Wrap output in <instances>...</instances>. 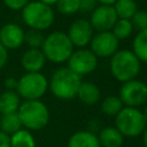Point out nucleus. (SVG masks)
<instances>
[{
	"label": "nucleus",
	"mask_w": 147,
	"mask_h": 147,
	"mask_svg": "<svg viewBox=\"0 0 147 147\" xmlns=\"http://www.w3.org/2000/svg\"><path fill=\"white\" fill-rule=\"evenodd\" d=\"M17 114L22 126L26 130H41L48 124L49 121L48 108L40 100H28L21 102Z\"/></svg>",
	"instance_id": "nucleus-1"
},
{
	"label": "nucleus",
	"mask_w": 147,
	"mask_h": 147,
	"mask_svg": "<svg viewBox=\"0 0 147 147\" xmlns=\"http://www.w3.org/2000/svg\"><path fill=\"white\" fill-rule=\"evenodd\" d=\"M80 83V76L72 72L68 67L59 68L51 77L49 88L53 95L57 99L71 100L77 95Z\"/></svg>",
	"instance_id": "nucleus-2"
},
{
	"label": "nucleus",
	"mask_w": 147,
	"mask_h": 147,
	"mask_svg": "<svg viewBox=\"0 0 147 147\" xmlns=\"http://www.w3.org/2000/svg\"><path fill=\"white\" fill-rule=\"evenodd\" d=\"M41 51L46 60L53 63H62L64 61H68V59L72 54L74 45L67 33L62 31H55L45 37Z\"/></svg>",
	"instance_id": "nucleus-3"
},
{
	"label": "nucleus",
	"mask_w": 147,
	"mask_h": 147,
	"mask_svg": "<svg viewBox=\"0 0 147 147\" xmlns=\"http://www.w3.org/2000/svg\"><path fill=\"white\" fill-rule=\"evenodd\" d=\"M111 75L122 83L134 79L140 71V61L127 49L117 51L110 59Z\"/></svg>",
	"instance_id": "nucleus-4"
},
{
	"label": "nucleus",
	"mask_w": 147,
	"mask_h": 147,
	"mask_svg": "<svg viewBox=\"0 0 147 147\" xmlns=\"http://www.w3.org/2000/svg\"><path fill=\"white\" fill-rule=\"evenodd\" d=\"M54 11L51 6L40 1H30L22 9L23 22L33 30L44 31L54 22Z\"/></svg>",
	"instance_id": "nucleus-5"
},
{
	"label": "nucleus",
	"mask_w": 147,
	"mask_h": 147,
	"mask_svg": "<svg viewBox=\"0 0 147 147\" xmlns=\"http://www.w3.org/2000/svg\"><path fill=\"white\" fill-rule=\"evenodd\" d=\"M116 129L124 137H137L142 134L147 122L142 111L134 107H123L115 118Z\"/></svg>",
	"instance_id": "nucleus-6"
},
{
	"label": "nucleus",
	"mask_w": 147,
	"mask_h": 147,
	"mask_svg": "<svg viewBox=\"0 0 147 147\" xmlns=\"http://www.w3.org/2000/svg\"><path fill=\"white\" fill-rule=\"evenodd\" d=\"M47 88L48 82L41 72H26L17 79L16 93L24 101L39 100Z\"/></svg>",
	"instance_id": "nucleus-7"
},
{
	"label": "nucleus",
	"mask_w": 147,
	"mask_h": 147,
	"mask_svg": "<svg viewBox=\"0 0 147 147\" xmlns=\"http://www.w3.org/2000/svg\"><path fill=\"white\" fill-rule=\"evenodd\" d=\"M118 98L126 107L137 108L147 102V85L137 79L125 82L119 90Z\"/></svg>",
	"instance_id": "nucleus-8"
},
{
	"label": "nucleus",
	"mask_w": 147,
	"mask_h": 147,
	"mask_svg": "<svg viewBox=\"0 0 147 147\" xmlns=\"http://www.w3.org/2000/svg\"><path fill=\"white\" fill-rule=\"evenodd\" d=\"M98 65V57L91 49L79 48L74 51L68 59V68L78 76H84L93 72Z\"/></svg>",
	"instance_id": "nucleus-9"
},
{
	"label": "nucleus",
	"mask_w": 147,
	"mask_h": 147,
	"mask_svg": "<svg viewBox=\"0 0 147 147\" xmlns=\"http://www.w3.org/2000/svg\"><path fill=\"white\" fill-rule=\"evenodd\" d=\"M91 51L98 57H109L118 51L119 40L110 31L99 32L91 40Z\"/></svg>",
	"instance_id": "nucleus-10"
},
{
	"label": "nucleus",
	"mask_w": 147,
	"mask_h": 147,
	"mask_svg": "<svg viewBox=\"0 0 147 147\" xmlns=\"http://www.w3.org/2000/svg\"><path fill=\"white\" fill-rule=\"evenodd\" d=\"M117 20L118 17L113 6L101 5L99 7H95V9L92 11L90 23L93 30H96L99 32H105V31H110L115 25V23L117 22Z\"/></svg>",
	"instance_id": "nucleus-11"
},
{
	"label": "nucleus",
	"mask_w": 147,
	"mask_h": 147,
	"mask_svg": "<svg viewBox=\"0 0 147 147\" xmlns=\"http://www.w3.org/2000/svg\"><path fill=\"white\" fill-rule=\"evenodd\" d=\"M93 31L94 30H93L90 21L79 18V20H76L70 25L69 31H68V37L74 46L84 47L91 42V40L94 36Z\"/></svg>",
	"instance_id": "nucleus-12"
},
{
	"label": "nucleus",
	"mask_w": 147,
	"mask_h": 147,
	"mask_svg": "<svg viewBox=\"0 0 147 147\" xmlns=\"http://www.w3.org/2000/svg\"><path fill=\"white\" fill-rule=\"evenodd\" d=\"M24 30L15 23H7L0 29V44L8 49H16L24 42Z\"/></svg>",
	"instance_id": "nucleus-13"
},
{
	"label": "nucleus",
	"mask_w": 147,
	"mask_h": 147,
	"mask_svg": "<svg viewBox=\"0 0 147 147\" xmlns=\"http://www.w3.org/2000/svg\"><path fill=\"white\" fill-rule=\"evenodd\" d=\"M45 63L46 57L40 48H29L21 57V64L26 72H40Z\"/></svg>",
	"instance_id": "nucleus-14"
},
{
	"label": "nucleus",
	"mask_w": 147,
	"mask_h": 147,
	"mask_svg": "<svg viewBox=\"0 0 147 147\" xmlns=\"http://www.w3.org/2000/svg\"><path fill=\"white\" fill-rule=\"evenodd\" d=\"M76 96L85 105H95L100 100L101 93L99 87L94 83L82 82L78 87Z\"/></svg>",
	"instance_id": "nucleus-15"
},
{
	"label": "nucleus",
	"mask_w": 147,
	"mask_h": 147,
	"mask_svg": "<svg viewBox=\"0 0 147 147\" xmlns=\"http://www.w3.org/2000/svg\"><path fill=\"white\" fill-rule=\"evenodd\" d=\"M68 147H101L98 136L91 131H78L68 141Z\"/></svg>",
	"instance_id": "nucleus-16"
},
{
	"label": "nucleus",
	"mask_w": 147,
	"mask_h": 147,
	"mask_svg": "<svg viewBox=\"0 0 147 147\" xmlns=\"http://www.w3.org/2000/svg\"><path fill=\"white\" fill-rule=\"evenodd\" d=\"M21 105V98L16 91L6 90L0 94V113L1 115L16 113Z\"/></svg>",
	"instance_id": "nucleus-17"
},
{
	"label": "nucleus",
	"mask_w": 147,
	"mask_h": 147,
	"mask_svg": "<svg viewBox=\"0 0 147 147\" xmlns=\"http://www.w3.org/2000/svg\"><path fill=\"white\" fill-rule=\"evenodd\" d=\"M100 146L103 147H121L123 145L124 137L116 127H105L99 132L98 136Z\"/></svg>",
	"instance_id": "nucleus-18"
},
{
	"label": "nucleus",
	"mask_w": 147,
	"mask_h": 147,
	"mask_svg": "<svg viewBox=\"0 0 147 147\" xmlns=\"http://www.w3.org/2000/svg\"><path fill=\"white\" fill-rule=\"evenodd\" d=\"M22 129V123L18 117L17 111L11 114L2 115L0 118V131L7 133L8 136H11L13 133L17 132Z\"/></svg>",
	"instance_id": "nucleus-19"
},
{
	"label": "nucleus",
	"mask_w": 147,
	"mask_h": 147,
	"mask_svg": "<svg viewBox=\"0 0 147 147\" xmlns=\"http://www.w3.org/2000/svg\"><path fill=\"white\" fill-rule=\"evenodd\" d=\"M132 52L140 62L147 63V29L138 32L133 39Z\"/></svg>",
	"instance_id": "nucleus-20"
},
{
	"label": "nucleus",
	"mask_w": 147,
	"mask_h": 147,
	"mask_svg": "<svg viewBox=\"0 0 147 147\" xmlns=\"http://www.w3.org/2000/svg\"><path fill=\"white\" fill-rule=\"evenodd\" d=\"M11 147H36V140L32 133L26 129H21L10 136Z\"/></svg>",
	"instance_id": "nucleus-21"
},
{
	"label": "nucleus",
	"mask_w": 147,
	"mask_h": 147,
	"mask_svg": "<svg viewBox=\"0 0 147 147\" xmlns=\"http://www.w3.org/2000/svg\"><path fill=\"white\" fill-rule=\"evenodd\" d=\"M113 7L116 11L117 17L122 20H131V17L138 10L134 0H117Z\"/></svg>",
	"instance_id": "nucleus-22"
},
{
	"label": "nucleus",
	"mask_w": 147,
	"mask_h": 147,
	"mask_svg": "<svg viewBox=\"0 0 147 147\" xmlns=\"http://www.w3.org/2000/svg\"><path fill=\"white\" fill-rule=\"evenodd\" d=\"M123 106L124 105L122 103V101L118 96L109 95L103 99V101L101 103V110L103 111V114H106L108 116H116L123 109Z\"/></svg>",
	"instance_id": "nucleus-23"
},
{
	"label": "nucleus",
	"mask_w": 147,
	"mask_h": 147,
	"mask_svg": "<svg viewBox=\"0 0 147 147\" xmlns=\"http://www.w3.org/2000/svg\"><path fill=\"white\" fill-rule=\"evenodd\" d=\"M111 30H113V31H111L113 34H114L118 40H122V39L129 38V37L132 34V32H133V26H132L130 20H122V18H118Z\"/></svg>",
	"instance_id": "nucleus-24"
},
{
	"label": "nucleus",
	"mask_w": 147,
	"mask_h": 147,
	"mask_svg": "<svg viewBox=\"0 0 147 147\" xmlns=\"http://www.w3.org/2000/svg\"><path fill=\"white\" fill-rule=\"evenodd\" d=\"M45 40V36L39 30L30 29L24 32V42L30 48H40Z\"/></svg>",
	"instance_id": "nucleus-25"
},
{
	"label": "nucleus",
	"mask_w": 147,
	"mask_h": 147,
	"mask_svg": "<svg viewBox=\"0 0 147 147\" xmlns=\"http://www.w3.org/2000/svg\"><path fill=\"white\" fill-rule=\"evenodd\" d=\"M79 2L80 0H57L56 8L63 15H72L79 11Z\"/></svg>",
	"instance_id": "nucleus-26"
},
{
	"label": "nucleus",
	"mask_w": 147,
	"mask_h": 147,
	"mask_svg": "<svg viewBox=\"0 0 147 147\" xmlns=\"http://www.w3.org/2000/svg\"><path fill=\"white\" fill-rule=\"evenodd\" d=\"M130 21L133 26V30H137L138 32L146 30L147 29V11L137 10Z\"/></svg>",
	"instance_id": "nucleus-27"
},
{
	"label": "nucleus",
	"mask_w": 147,
	"mask_h": 147,
	"mask_svg": "<svg viewBox=\"0 0 147 147\" xmlns=\"http://www.w3.org/2000/svg\"><path fill=\"white\" fill-rule=\"evenodd\" d=\"M6 7L11 10H22L31 0H2Z\"/></svg>",
	"instance_id": "nucleus-28"
},
{
	"label": "nucleus",
	"mask_w": 147,
	"mask_h": 147,
	"mask_svg": "<svg viewBox=\"0 0 147 147\" xmlns=\"http://www.w3.org/2000/svg\"><path fill=\"white\" fill-rule=\"evenodd\" d=\"M98 1L96 0H80L79 2V10L84 13H90L93 11L96 7Z\"/></svg>",
	"instance_id": "nucleus-29"
},
{
	"label": "nucleus",
	"mask_w": 147,
	"mask_h": 147,
	"mask_svg": "<svg viewBox=\"0 0 147 147\" xmlns=\"http://www.w3.org/2000/svg\"><path fill=\"white\" fill-rule=\"evenodd\" d=\"M7 61H8V51L0 44V69L5 67Z\"/></svg>",
	"instance_id": "nucleus-30"
},
{
	"label": "nucleus",
	"mask_w": 147,
	"mask_h": 147,
	"mask_svg": "<svg viewBox=\"0 0 147 147\" xmlns=\"http://www.w3.org/2000/svg\"><path fill=\"white\" fill-rule=\"evenodd\" d=\"M0 147H11L10 146V136L0 131Z\"/></svg>",
	"instance_id": "nucleus-31"
},
{
	"label": "nucleus",
	"mask_w": 147,
	"mask_h": 147,
	"mask_svg": "<svg viewBox=\"0 0 147 147\" xmlns=\"http://www.w3.org/2000/svg\"><path fill=\"white\" fill-rule=\"evenodd\" d=\"M5 85H6L7 90H11V91H14V90H16L17 80H15L14 78H8V79H6V82H5Z\"/></svg>",
	"instance_id": "nucleus-32"
},
{
	"label": "nucleus",
	"mask_w": 147,
	"mask_h": 147,
	"mask_svg": "<svg viewBox=\"0 0 147 147\" xmlns=\"http://www.w3.org/2000/svg\"><path fill=\"white\" fill-rule=\"evenodd\" d=\"M98 2H100L101 5H107V6H111V5H114L117 0H96Z\"/></svg>",
	"instance_id": "nucleus-33"
},
{
	"label": "nucleus",
	"mask_w": 147,
	"mask_h": 147,
	"mask_svg": "<svg viewBox=\"0 0 147 147\" xmlns=\"http://www.w3.org/2000/svg\"><path fill=\"white\" fill-rule=\"evenodd\" d=\"M38 1H40L45 5H47V6H52V5H55L57 2V0H38Z\"/></svg>",
	"instance_id": "nucleus-34"
},
{
	"label": "nucleus",
	"mask_w": 147,
	"mask_h": 147,
	"mask_svg": "<svg viewBox=\"0 0 147 147\" xmlns=\"http://www.w3.org/2000/svg\"><path fill=\"white\" fill-rule=\"evenodd\" d=\"M142 141H144L145 147H147V125H146V127H145V130L142 132Z\"/></svg>",
	"instance_id": "nucleus-35"
},
{
	"label": "nucleus",
	"mask_w": 147,
	"mask_h": 147,
	"mask_svg": "<svg viewBox=\"0 0 147 147\" xmlns=\"http://www.w3.org/2000/svg\"><path fill=\"white\" fill-rule=\"evenodd\" d=\"M142 114H144V116H145V119H146V122H147V106L145 107V110L142 111Z\"/></svg>",
	"instance_id": "nucleus-36"
}]
</instances>
